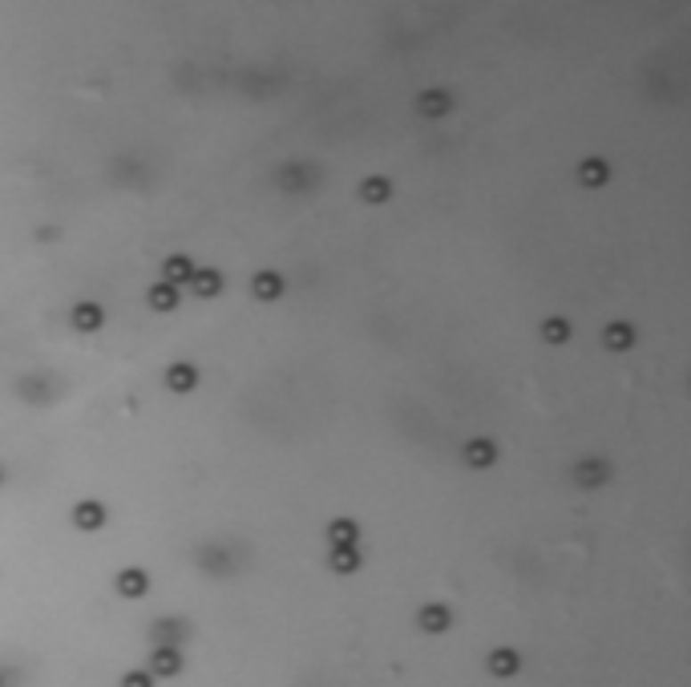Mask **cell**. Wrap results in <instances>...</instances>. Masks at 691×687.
<instances>
[{
  "mask_svg": "<svg viewBox=\"0 0 691 687\" xmlns=\"http://www.w3.org/2000/svg\"><path fill=\"white\" fill-rule=\"evenodd\" d=\"M461 457H465V465H473V469H490L493 461H498V445H493L490 437H477V440H465V449H461Z\"/></svg>",
  "mask_w": 691,
  "mask_h": 687,
  "instance_id": "obj_1",
  "label": "cell"
},
{
  "mask_svg": "<svg viewBox=\"0 0 691 687\" xmlns=\"http://www.w3.org/2000/svg\"><path fill=\"white\" fill-rule=\"evenodd\" d=\"M417 109H420V117H445L453 109V97L441 93V89H429V93H420Z\"/></svg>",
  "mask_w": 691,
  "mask_h": 687,
  "instance_id": "obj_2",
  "label": "cell"
},
{
  "mask_svg": "<svg viewBox=\"0 0 691 687\" xmlns=\"http://www.w3.org/2000/svg\"><path fill=\"white\" fill-rule=\"evenodd\" d=\"M449 623H453V615H449V607H445V602H429V607L420 610V626H425L429 634L449 631Z\"/></svg>",
  "mask_w": 691,
  "mask_h": 687,
  "instance_id": "obj_3",
  "label": "cell"
},
{
  "mask_svg": "<svg viewBox=\"0 0 691 687\" xmlns=\"http://www.w3.org/2000/svg\"><path fill=\"white\" fill-rule=\"evenodd\" d=\"M194 384H199L194 364H170V368H167V388H170V392H191Z\"/></svg>",
  "mask_w": 691,
  "mask_h": 687,
  "instance_id": "obj_4",
  "label": "cell"
},
{
  "mask_svg": "<svg viewBox=\"0 0 691 687\" xmlns=\"http://www.w3.org/2000/svg\"><path fill=\"white\" fill-rule=\"evenodd\" d=\"M105 521V505L102 502H81L77 510H73V526L77 529H102Z\"/></svg>",
  "mask_w": 691,
  "mask_h": 687,
  "instance_id": "obj_5",
  "label": "cell"
},
{
  "mask_svg": "<svg viewBox=\"0 0 691 687\" xmlns=\"http://www.w3.org/2000/svg\"><path fill=\"white\" fill-rule=\"evenodd\" d=\"M603 344L611 348V352H627V348H635V327L630 324H611L603 332Z\"/></svg>",
  "mask_w": 691,
  "mask_h": 687,
  "instance_id": "obj_6",
  "label": "cell"
},
{
  "mask_svg": "<svg viewBox=\"0 0 691 687\" xmlns=\"http://www.w3.org/2000/svg\"><path fill=\"white\" fill-rule=\"evenodd\" d=\"M606 178H611V170H606V162H598V158H587L582 166H578V182L590 186V190L606 186Z\"/></svg>",
  "mask_w": 691,
  "mask_h": 687,
  "instance_id": "obj_7",
  "label": "cell"
},
{
  "mask_svg": "<svg viewBox=\"0 0 691 687\" xmlns=\"http://www.w3.org/2000/svg\"><path fill=\"white\" fill-rule=\"evenodd\" d=\"M102 308H97V303H77V308H73V327H77V332H97V327H102Z\"/></svg>",
  "mask_w": 691,
  "mask_h": 687,
  "instance_id": "obj_8",
  "label": "cell"
},
{
  "mask_svg": "<svg viewBox=\"0 0 691 687\" xmlns=\"http://www.w3.org/2000/svg\"><path fill=\"white\" fill-rule=\"evenodd\" d=\"M356 537H360V526L356 521H348V518H340V521L328 526V542H332V546H356Z\"/></svg>",
  "mask_w": 691,
  "mask_h": 687,
  "instance_id": "obj_9",
  "label": "cell"
},
{
  "mask_svg": "<svg viewBox=\"0 0 691 687\" xmlns=\"http://www.w3.org/2000/svg\"><path fill=\"white\" fill-rule=\"evenodd\" d=\"M150 578L142 570H122L118 574V594H126V599H138V594H146Z\"/></svg>",
  "mask_w": 691,
  "mask_h": 687,
  "instance_id": "obj_10",
  "label": "cell"
},
{
  "mask_svg": "<svg viewBox=\"0 0 691 687\" xmlns=\"http://www.w3.org/2000/svg\"><path fill=\"white\" fill-rule=\"evenodd\" d=\"M251 287H255V295H259V300H280V295H283V279L275 271H259Z\"/></svg>",
  "mask_w": 691,
  "mask_h": 687,
  "instance_id": "obj_11",
  "label": "cell"
},
{
  "mask_svg": "<svg viewBox=\"0 0 691 687\" xmlns=\"http://www.w3.org/2000/svg\"><path fill=\"white\" fill-rule=\"evenodd\" d=\"M150 308L154 311H175L178 308V287H170V283H154V287H150Z\"/></svg>",
  "mask_w": 691,
  "mask_h": 687,
  "instance_id": "obj_12",
  "label": "cell"
},
{
  "mask_svg": "<svg viewBox=\"0 0 691 687\" xmlns=\"http://www.w3.org/2000/svg\"><path fill=\"white\" fill-rule=\"evenodd\" d=\"M191 283H194V295H202V300H210V295H219V291H223V275L219 271H194Z\"/></svg>",
  "mask_w": 691,
  "mask_h": 687,
  "instance_id": "obj_13",
  "label": "cell"
},
{
  "mask_svg": "<svg viewBox=\"0 0 691 687\" xmlns=\"http://www.w3.org/2000/svg\"><path fill=\"white\" fill-rule=\"evenodd\" d=\"M162 275H167V279L162 283H170V287H178V283H186L194 275V267H191V259L186 255H175V259H167V267H162Z\"/></svg>",
  "mask_w": 691,
  "mask_h": 687,
  "instance_id": "obj_14",
  "label": "cell"
},
{
  "mask_svg": "<svg viewBox=\"0 0 691 687\" xmlns=\"http://www.w3.org/2000/svg\"><path fill=\"white\" fill-rule=\"evenodd\" d=\"M574 477H578V485H587L590 489V485H603L606 477H611V469H606V461H582Z\"/></svg>",
  "mask_w": 691,
  "mask_h": 687,
  "instance_id": "obj_15",
  "label": "cell"
},
{
  "mask_svg": "<svg viewBox=\"0 0 691 687\" xmlns=\"http://www.w3.org/2000/svg\"><path fill=\"white\" fill-rule=\"evenodd\" d=\"M388 194H393L388 178H364V182H360V198H364V203H388Z\"/></svg>",
  "mask_w": 691,
  "mask_h": 687,
  "instance_id": "obj_16",
  "label": "cell"
},
{
  "mask_svg": "<svg viewBox=\"0 0 691 687\" xmlns=\"http://www.w3.org/2000/svg\"><path fill=\"white\" fill-rule=\"evenodd\" d=\"M356 566H360L356 546H332V570L336 574H352Z\"/></svg>",
  "mask_w": 691,
  "mask_h": 687,
  "instance_id": "obj_17",
  "label": "cell"
},
{
  "mask_svg": "<svg viewBox=\"0 0 691 687\" xmlns=\"http://www.w3.org/2000/svg\"><path fill=\"white\" fill-rule=\"evenodd\" d=\"M542 340L550 344V348L566 344L570 340V324H566V319H546V324H542Z\"/></svg>",
  "mask_w": 691,
  "mask_h": 687,
  "instance_id": "obj_18",
  "label": "cell"
},
{
  "mask_svg": "<svg viewBox=\"0 0 691 687\" xmlns=\"http://www.w3.org/2000/svg\"><path fill=\"white\" fill-rule=\"evenodd\" d=\"M490 671H493V675H514V671H517V655L514 651H493L490 655Z\"/></svg>",
  "mask_w": 691,
  "mask_h": 687,
  "instance_id": "obj_19",
  "label": "cell"
},
{
  "mask_svg": "<svg viewBox=\"0 0 691 687\" xmlns=\"http://www.w3.org/2000/svg\"><path fill=\"white\" fill-rule=\"evenodd\" d=\"M178 667H183L178 651H158L154 655V671H158V675H178Z\"/></svg>",
  "mask_w": 691,
  "mask_h": 687,
  "instance_id": "obj_20",
  "label": "cell"
},
{
  "mask_svg": "<svg viewBox=\"0 0 691 687\" xmlns=\"http://www.w3.org/2000/svg\"><path fill=\"white\" fill-rule=\"evenodd\" d=\"M122 687H150V675H142V671H130V675L122 679Z\"/></svg>",
  "mask_w": 691,
  "mask_h": 687,
  "instance_id": "obj_21",
  "label": "cell"
}]
</instances>
